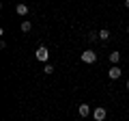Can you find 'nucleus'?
<instances>
[{"label":"nucleus","mask_w":129,"mask_h":121,"mask_svg":"<svg viewBox=\"0 0 129 121\" xmlns=\"http://www.w3.org/2000/svg\"><path fill=\"white\" fill-rule=\"evenodd\" d=\"M35 56H37L39 61H43V63H47V58H50V50H47L45 46H39L37 52H35Z\"/></svg>","instance_id":"1"},{"label":"nucleus","mask_w":129,"mask_h":121,"mask_svg":"<svg viewBox=\"0 0 129 121\" xmlns=\"http://www.w3.org/2000/svg\"><path fill=\"white\" fill-rule=\"evenodd\" d=\"M125 87H127V89H129V80H127V84H125Z\"/></svg>","instance_id":"13"},{"label":"nucleus","mask_w":129,"mask_h":121,"mask_svg":"<svg viewBox=\"0 0 129 121\" xmlns=\"http://www.w3.org/2000/svg\"><path fill=\"white\" fill-rule=\"evenodd\" d=\"M78 112H80V117H88V115H90V106H88V104H80Z\"/></svg>","instance_id":"5"},{"label":"nucleus","mask_w":129,"mask_h":121,"mask_svg":"<svg viewBox=\"0 0 129 121\" xmlns=\"http://www.w3.org/2000/svg\"><path fill=\"white\" fill-rule=\"evenodd\" d=\"M88 39H90V41H97V39H99V33H90V35H88Z\"/></svg>","instance_id":"11"},{"label":"nucleus","mask_w":129,"mask_h":121,"mask_svg":"<svg viewBox=\"0 0 129 121\" xmlns=\"http://www.w3.org/2000/svg\"><path fill=\"white\" fill-rule=\"evenodd\" d=\"M127 33H129V26H127Z\"/></svg>","instance_id":"14"},{"label":"nucleus","mask_w":129,"mask_h":121,"mask_svg":"<svg viewBox=\"0 0 129 121\" xmlns=\"http://www.w3.org/2000/svg\"><path fill=\"white\" fill-rule=\"evenodd\" d=\"M108 76H110L112 80H118L120 76H123V69H118V65H114V67H112L110 71H108Z\"/></svg>","instance_id":"4"},{"label":"nucleus","mask_w":129,"mask_h":121,"mask_svg":"<svg viewBox=\"0 0 129 121\" xmlns=\"http://www.w3.org/2000/svg\"><path fill=\"white\" fill-rule=\"evenodd\" d=\"M108 117V112H106V108H101V106H97L95 110H92V119L95 121H103Z\"/></svg>","instance_id":"3"},{"label":"nucleus","mask_w":129,"mask_h":121,"mask_svg":"<svg viewBox=\"0 0 129 121\" xmlns=\"http://www.w3.org/2000/svg\"><path fill=\"white\" fill-rule=\"evenodd\" d=\"M30 28H32V24L28 22V19H24V22H22V30H24V33H30Z\"/></svg>","instance_id":"9"},{"label":"nucleus","mask_w":129,"mask_h":121,"mask_svg":"<svg viewBox=\"0 0 129 121\" xmlns=\"http://www.w3.org/2000/svg\"><path fill=\"white\" fill-rule=\"evenodd\" d=\"M97 61V54L92 50H84L82 52V63H88V65H90V63H95Z\"/></svg>","instance_id":"2"},{"label":"nucleus","mask_w":129,"mask_h":121,"mask_svg":"<svg viewBox=\"0 0 129 121\" xmlns=\"http://www.w3.org/2000/svg\"><path fill=\"white\" fill-rule=\"evenodd\" d=\"M110 61L114 63V65H118V61H120V52H110Z\"/></svg>","instance_id":"8"},{"label":"nucleus","mask_w":129,"mask_h":121,"mask_svg":"<svg viewBox=\"0 0 129 121\" xmlns=\"http://www.w3.org/2000/svg\"><path fill=\"white\" fill-rule=\"evenodd\" d=\"M125 7H127V9H129V0H125Z\"/></svg>","instance_id":"12"},{"label":"nucleus","mask_w":129,"mask_h":121,"mask_svg":"<svg viewBox=\"0 0 129 121\" xmlns=\"http://www.w3.org/2000/svg\"><path fill=\"white\" fill-rule=\"evenodd\" d=\"M15 13L24 17V15H28V7L26 5H17V7H15Z\"/></svg>","instance_id":"6"},{"label":"nucleus","mask_w":129,"mask_h":121,"mask_svg":"<svg viewBox=\"0 0 129 121\" xmlns=\"http://www.w3.org/2000/svg\"><path fill=\"white\" fill-rule=\"evenodd\" d=\"M99 39H101V41H108V39H110V30H108V28H101V30H99Z\"/></svg>","instance_id":"7"},{"label":"nucleus","mask_w":129,"mask_h":121,"mask_svg":"<svg viewBox=\"0 0 129 121\" xmlns=\"http://www.w3.org/2000/svg\"><path fill=\"white\" fill-rule=\"evenodd\" d=\"M43 71H45V74L50 76V74H54V67H52L50 63H45V67H43Z\"/></svg>","instance_id":"10"}]
</instances>
